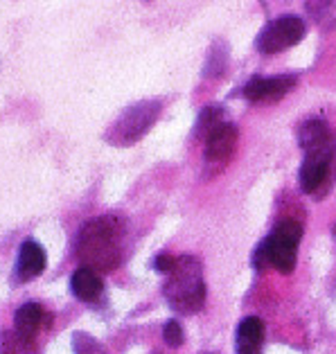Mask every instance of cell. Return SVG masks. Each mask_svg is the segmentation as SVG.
<instances>
[{
	"label": "cell",
	"instance_id": "1",
	"mask_svg": "<svg viewBox=\"0 0 336 354\" xmlns=\"http://www.w3.org/2000/svg\"><path fill=\"white\" fill-rule=\"evenodd\" d=\"M124 226L115 214L88 219L77 232L75 253L93 271H113L122 260Z\"/></svg>",
	"mask_w": 336,
	"mask_h": 354
},
{
	"label": "cell",
	"instance_id": "2",
	"mask_svg": "<svg viewBox=\"0 0 336 354\" xmlns=\"http://www.w3.org/2000/svg\"><path fill=\"white\" fill-rule=\"evenodd\" d=\"M162 293L169 307L178 314H194L199 312L205 302V280L203 266L192 255L178 257L176 271L167 275L162 284Z\"/></svg>",
	"mask_w": 336,
	"mask_h": 354
},
{
	"label": "cell",
	"instance_id": "3",
	"mask_svg": "<svg viewBox=\"0 0 336 354\" xmlns=\"http://www.w3.org/2000/svg\"><path fill=\"white\" fill-rule=\"evenodd\" d=\"M162 111V102L158 100H140L127 106L118 120L106 129L104 140L115 147H131L147 136L149 129L156 124Z\"/></svg>",
	"mask_w": 336,
	"mask_h": 354
},
{
	"label": "cell",
	"instance_id": "4",
	"mask_svg": "<svg viewBox=\"0 0 336 354\" xmlns=\"http://www.w3.org/2000/svg\"><path fill=\"white\" fill-rule=\"evenodd\" d=\"M303 239V223L296 219H282L275 223L271 235L262 241L269 264L280 273H291L298 260V244Z\"/></svg>",
	"mask_w": 336,
	"mask_h": 354
},
{
	"label": "cell",
	"instance_id": "5",
	"mask_svg": "<svg viewBox=\"0 0 336 354\" xmlns=\"http://www.w3.org/2000/svg\"><path fill=\"white\" fill-rule=\"evenodd\" d=\"M305 34H307L305 21L298 19V16L287 14L266 25L255 41V48L260 50L262 55H278L282 50H287L303 41Z\"/></svg>",
	"mask_w": 336,
	"mask_h": 354
},
{
	"label": "cell",
	"instance_id": "6",
	"mask_svg": "<svg viewBox=\"0 0 336 354\" xmlns=\"http://www.w3.org/2000/svg\"><path fill=\"white\" fill-rule=\"evenodd\" d=\"M296 84H298L296 75H275V77L255 75L244 86V97L248 102H275L282 100Z\"/></svg>",
	"mask_w": 336,
	"mask_h": 354
},
{
	"label": "cell",
	"instance_id": "7",
	"mask_svg": "<svg viewBox=\"0 0 336 354\" xmlns=\"http://www.w3.org/2000/svg\"><path fill=\"white\" fill-rule=\"evenodd\" d=\"M237 138H239L237 127L230 122H223L221 127L214 129V131L205 138V162L214 169L226 165L237 147Z\"/></svg>",
	"mask_w": 336,
	"mask_h": 354
},
{
	"label": "cell",
	"instance_id": "8",
	"mask_svg": "<svg viewBox=\"0 0 336 354\" xmlns=\"http://www.w3.org/2000/svg\"><path fill=\"white\" fill-rule=\"evenodd\" d=\"M48 266V253L37 239H23L19 246V255H16L14 264V278L19 282H28L39 278Z\"/></svg>",
	"mask_w": 336,
	"mask_h": 354
},
{
	"label": "cell",
	"instance_id": "9",
	"mask_svg": "<svg viewBox=\"0 0 336 354\" xmlns=\"http://www.w3.org/2000/svg\"><path fill=\"white\" fill-rule=\"evenodd\" d=\"M330 160H332V147L323 151H312L305 156L303 165H300V189L305 194H314L323 185L327 169H330Z\"/></svg>",
	"mask_w": 336,
	"mask_h": 354
},
{
	"label": "cell",
	"instance_id": "10",
	"mask_svg": "<svg viewBox=\"0 0 336 354\" xmlns=\"http://www.w3.org/2000/svg\"><path fill=\"white\" fill-rule=\"evenodd\" d=\"M50 321L53 318L43 309V305H39V302H25L14 314V332L21 334L23 339L34 341L41 330L50 327Z\"/></svg>",
	"mask_w": 336,
	"mask_h": 354
},
{
	"label": "cell",
	"instance_id": "11",
	"mask_svg": "<svg viewBox=\"0 0 336 354\" xmlns=\"http://www.w3.org/2000/svg\"><path fill=\"white\" fill-rule=\"evenodd\" d=\"M71 291L82 302H97L104 293V280L100 278L97 271L88 269V266H80L71 275Z\"/></svg>",
	"mask_w": 336,
	"mask_h": 354
},
{
	"label": "cell",
	"instance_id": "12",
	"mask_svg": "<svg viewBox=\"0 0 336 354\" xmlns=\"http://www.w3.org/2000/svg\"><path fill=\"white\" fill-rule=\"evenodd\" d=\"M298 145L303 147L305 153L330 149L332 147V131H330V127H327L325 120L312 118V120H307V122L300 124Z\"/></svg>",
	"mask_w": 336,
	"mask_h": 354
},
{
	"label": "cell",
	"instance_id": "13",
	"mask_svg": "<svg viewBox=\"0 0 336 354\" xmlns=\"http://www.w3.org/2000/svg\"><path fill=\"white\" fill-rule=\"evenodd\" d=\"M264 321L257 316L244 318L237 327V354H262Z\"/></svg>",
	"mask_w": 336,
	"mask_h": 354
},
{
	"label": "cell",
	"instance_id": "14",
	"mask_svg": "<svg viewBox=\"0 0 336 354\" xmlns=\"http://www.w3.org/2000/svg\"><path fill=\"white\" fill-rule=\"evenodd\" d=\"M0 354H41L37 343L16 332H0Z\"/></svg>",
	"mask_w": 336,
	"mask_h": 354
},
{
	"label": "cell",
	"instance_id": "15",
	"mask_svg": "<svg viewBox=\"0 0 336 354\" xmlns=\"http://www.w3.org/2000/svg\"><path fill=\"white\" fill-rule=\"evenodd\" d=\"M223 115H226V111H223L221 106H217V104L205 106L201 113H199V120H196V127H194L196 136H201L203 140H205V138H208L214 131V129L226 122V120H223Z\"/></svg>",
	"mask_w": 336,
	"mask_h": 354
},
{
	"label": "cell",
	"instance_id": "16",
	"mask_svg": "<svg viewBox=\"0 0 336 354\" xmlns=\"http://www.w3.org/2000/svg\"><path fill=\"white\" fill-rule=\"evenodd\" d=\"M73 345H75V354H106L104 348L93 339V336L77 332L73 336Z\"/></svg>",
	"mask_w": 336,
	"mask_h": 354
},
{
	"label": "cell",
	"instance_id": "17",
	"mask_svg": "<svg viewBox=\"0 0 336 354\" xmlns=\"http://www.w3.org/2000/svg\"><path fill=\"white\" fill-rule=\"evenodd\" d=\"M162 339L169 345V348H180L183 345V327H180L178 321H167L165 327H162Z\"/></svg>",
	"mask_w": 336,
	"mask_h": 354
},
{
	"label": "cell",
	"instance_id": "18",
	"mask_svg": "<svg viewBox=\"0 0 336 354\" xmlns=\"http://www.w3.org/2000/svg\"><path fill=\"white\" fill-rule=\"evenodd\" d=\"M226 46H214L210 50V57H208V64H205V73H212V66H217V75L226 71Z\"/></svg>",
	"mask_w": 336,
	"mask_h": 354
},
{
	"label": "cell",
	"instance_id": "19",
	"mask_svg": "<svg viewBox=\"0 0 336 354\" xmlns=\"http://www.w3.org/2000/svg\"><path fill=\"white\" fill-rule=\"evenodd\" d=\"M176 264H178V257L169 255V253H160V255L153 257V262H151L153 271H158L162 275H171V273H174L176 271Z\"/></svg>",
	"mask_w": 336,
	"mask_h": 354
},
{
	"label": "cell",
	"instance_id": "20",
	"mask_svg": "<svg viewBox=\"0 0 336 354\" xmlns=\"http://www.w3.org/2000/svg\"><path fill=\"white\" fill-rule=\"evenodd\" d=\"M334 235H336V226H334Z\"/></svg>",
	"mask_w": 336,
	"mask_h": 354
}]
</instances>
